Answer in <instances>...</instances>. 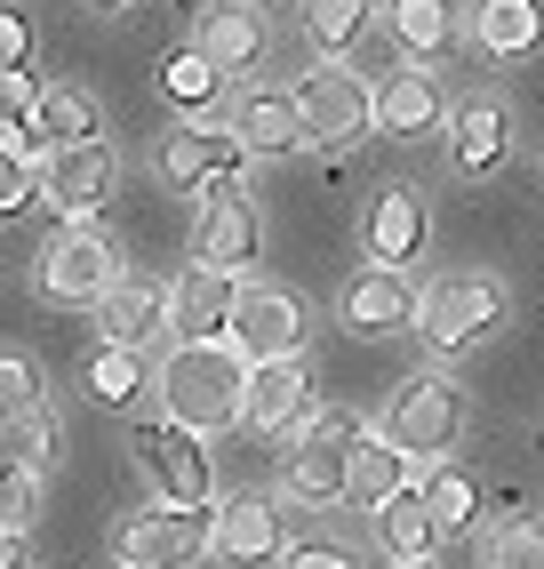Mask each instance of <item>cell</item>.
Returning a JSON list of instances; mask_svg holds the SVG:
<instances>
[{
	"instance_id": "13",
	"label": "cell",
	"mask_w": 544,
	"mask_h": 569,
	"mask_svg": "<svg viewBox=\"0 0 544 569\" xmlns=\"http://www.w3.org/2000/svg\"><path fill=\"white\" fill-rule=\"evenodd\" d=\"M241 161H249V137L241 129H169V144H161V177L169 184H224V177H241Z\"/></svg>"
},
{
	"instance_id": "10",
	"label": "cell",
	"mask_w": 544,
	"mask_h": 569,
	"mask_svg": "<svg viewBox=\"0 0 544 569\" xmlns=\"http://www.w3.org/2000/svg\"><path fill=\"white\" fill-rule=\"evenodd\" d=\"M232 313H241V273H216V264L192 257V273L169 281V337H184V346L232 337Z\"/></svg>"
},
{
	"instance_id": "36",
	"label": "cell",
	"mask_w": 544,
	"mask_h": 569,
	"mask_svg": "<svg viewBox=\"0 0 544 569\" xmlns=\"http://www.w3.org/2000/svg\"><path fill=\"white\" fill-rule=\"evenodd\" d=\"M281 569H353V553L329 546V538H296V546L281 553Z\"/></svg>"
},
{
	"instance_id": "23",
	"label": "cell",
	"mask_w": 544,
	"mask_h": 569,
	"mask_svg": "<svg viewBox=\"0 0 544 569\" xmlns=\"http://www.w3.org/2000/svg\"><path fill=\"white\" fill-rule=\"evenodd\" d=\"M161 377H152V361H144V346H104L89 353V401H104V409H137Z\"/></svg>"
},
{
	"instance_id": "28",
	"label": "cell",
	"mask_w": 544,
	"mask_h": 569,
	"mask_svg": "<svg viewBox=\"0 0 544 569\" xmlns=\"http://www.w3.org/2000/svg\"><path fill=\"white\" fill-rule=\"evenodd\" d=\"M304 32L321 57H344L369 32V0H304Z\"/></svg>"
},
{
	"instance_id": "21",
	"label": "cell",
	"mask_w": 544,
	"mask_h": 569,
	"mask_svg": "<svg viewBox=\"0 0 544 569\" xmlns=\"http://www.w3.org/2000/svg\"><path fill=\"white\" fill-rule=\"evenodd\" d=\"M192 49H209L224 72H249L264 57V17L249 9V0H216V9H201V32H192Z\"/></svg>"
},
{
	"instance_id": "12",
	"label": "cell",
	"mask_w": 544,
	"mask_h": 569,
	"mask_svg": "<svg viewBox=\"0 0 544 569\" xmlns=\"http://www.w3.org/2000/svg\"><path fill=\"white\" fill-rule=\"evenodd\" d=\"M41 177H49V209H57L64 224H89L97 201L112 193V144H104V137H89V144H57V153L41 161Z\"/></svg>"
},
{
	"instance_id": "3",
	"label": "cell",
	"mask_w": 544,
	"mask_h": 569,
	"mask_svg": "<svg viewBox=\"0 0 544 569\" xmlns=\"http://www.w3.org/2000/svg\"><path fill=\"white\" fill-rule=\"evenodd\" d=\"M296 104H304V129H313L321 153H353V144L376 129V89L361 81V72H344V57H321L313 72H304Z\"/></svg>"
},
{
	"instance_id": "35",
	"label": "cell",
	"mask_w": 544,
	"mask_h": 569,
	"mask_svg": "<svg viewBox=\"0 0 544 569\" xmlns=\"http://www.w3.org/2000/svg\"><path fill=\"white\" fill-rule=\"evenodd\" d=\"M0 401H9V409H41V369H32L24 353L0 361Z\"/></svg>"
},
{
	"instance_id": "4",
	"label": "cell",
	"mask_w": 544,
	"mask_h": 569,
	"mask_svg": "<svg viewBox=\"0 0 544 569\" xmlns=\"http://www.w3.org/2000/svg\"><path fill=\"white\" fill-rule=\"evenodd\" d=\"M216 553V506H177L152 498L129 529H121V561L129 569H192Z\"/></svg>"
},
{
	"instance_id": "17",
	"label": "cell",
	"mask_w": 544,
	"mask_h": 569,
	"mask_svg": "<svg viewBox=\"0 0 544 569\" xmlns=\"http://www.w3.org/2000/svg\"><path fill=\"white\" fill-rule=\"evenodd\" d=\"M424 233H433V217H424L416 184H384L369 201V264H416Z\"/></svg>"
},
{
	"instance_id": "24",
	"label": "cell",
	"mask_w": 544,
	"mask_h": 569,
	"mask_svg": "<svg viewBox=\"0 0 544 569\" xmlns=\"http://www.w3.org/2000/svg\"><path fill=\"white\" fill-rule=\"evenodd\" d=\"M376 546L393 553V561H433L441 521H433V506H424V489H401V498L376 506Z\"/></svg>"
},
{
	"instance_id": "25",
	"label": "cell",
	"mask_w": 544,
	"mask_h": 569,
	"mask_svg": "<svg viewBox=\"0 0 544 569\" xmlns=\"http://www.w3.org/2000/svg\"><path fill=\"white\" fill-rule=\"evenodd\" d=\"M97 329L112 337V346H144L152 329H169V289H152V281H121L97 306Z\"/></svg>"
},
{
	"instance_id": "40",
	"label": "cell",
	"mask_w": 544,
	"mask_h": 569,
	"mask_svg": "<svg viewBox=\"0 0 544 569\" xmlns=\"http://www.w3.org/2000/svg\"><path fill=\"white\" fill-rule=\"evenodd\" d=\"M121 569H129V561H121Z\"/></svg>"
},
{
	"instance_id": "8",
	"label": "cell",
	"mask_w": 544,
	"mask_h": 569,
	"mask_svg": "<svg viewBox=\"0 0 544 569\" xmlns=\"http://www.w3.org/2000/svg\"><path fill=\"white\" fill-rule=\"evenodd\" d=\"M369 426L361 417H304L296 426V458H289V489L304 506H336L344 498V473H353V441Z\"/></svg>"
},
{
	"instance_id": "15",
	"label": "cell",
	"mask_w": 544,
	"mask_h": 569,
	"mask_svg": "<svg viewBox=\"0 0 544 569\" xmlns=\"http://www.w3.org/2000/svg\"><path fill=\"white\" fill-rule=\"evenodd\" d=\"M304 417H313V369H304V353L256 361V377H249V426L264 441H281V433L304 426Z\"/></svg>"
},
{
	"instance_id": "19",
	"label": "cell",
	"mask_w": 544,
	"mask_h": 569,
	"mask_svg": "<svg viewBox=\"0 0 544 569\" xmlns=\"http://www.w3.org/2000/svg\"><path fill=\"white\" fill-rule=\"evenodd\" d=\"M449 121V97H441V81H433V72H393V81H384L376 89V129L384 137H433Z\"/></svg>"
},
{
	"instance_id": "38",
	"label": "cell",
	"mask_w": 544,
	"mask_h": 569,
	"mask_svg": "<svg viewBox=\"0 0 544 569\" xmlns=\"http://www.w3.org/2000/svg\"><path fill=\"white\" fill-rule=\"evenodd\" d=\"M393 569H433V561H393Z\"/></svg>"
},
{
	"instance_id": "31",
	"label": "cell",
	"mask_w": 544,
	"mask_h": 569,
	"mask_svg": "<svg viewBox=\"0 0 544 569\" xmlns=\"http://www.w3.org/2000/svg\"><path fill=\"white\" fill-rule=\"evenodd\" d=\"M424 506H433L441 538H464V529H473V513H481V489H473V473L433 466V481H424Z\"/></svg>"
},
{
	"instance_id": "22",
	"label": "cell",
	"mask_w": 544,
	"mask_h": 569,
	"mask_svg": "<svg viewBox=\"0 0 544 569\" xmlns=\"http://www.w3.org/2000/svg\"><path fill=\"white\" fill-rule=\"evenodd\" d=\"M449 161L464 177H488L504 161V104L496 97H473V104H456L449 112Z\"/></svg>"
},
{
	"instance_id": "1",
	"label": "cell",
	"mask_w": 544,
	"mask_h": 569,
	"mask_svg": "<svg viewBox=\"0 0 544 569\" xmlns=\"http://www.w3.org/2000/svg\"><path fill=\"white\" fill-rule=\"evenodd\" d=\"M249 377L256 361L232 346V337H201V346H169L161 361V409L184 417L201 433H224V426H249Z\"/></svg>"
},
{
	"instance_id": "14",
	"label": "cell",
	"mask_w": 544,
	"mask_h": 569,
	"mask_svg": "<svg viewBox=\"0 0 544 569\" xmlns=\"http://www.w3.org/2000/svg\"><path fill=\"white\" fill-rule=\"evenodd\" d=\"M281 553H289V529H281V506H272V498H224L216 506V561L272 569Z\"/></svg>"
},
{
	"instance_id": "5",
	"label": "cell",
	"mask_w": 544,
	"mask_h": 569,
	"mask_svg": "<svg viewBox=\"0 0 544 569\" xmlns=\"http://www.w3.org/2000/svg\"><path fill=\"white\" fill-rule=\"evenodd\" d=\"M504 321V281L488 273H449L416 297V337L433 353H464V346H481V337Z\"/></svg>"
},
{
	"instance_id": "2",
	"label": "cell",
	"mask_w": 544,
	"mask_h": 569,
	"mask_svg": "<svg viewBox=\"0 0 544 569\" xmlns=\"http://www.w3.org/2000/svg\"><path fill=\"white\" fill-rule=\"evenodd\" d=\"M384 433H393L416 466H441L449 449L464 441V393L449 386L441 369L401 377V386H393V401H384Z\"/></svg>"
},
{
	"instance_id": "11",
	"label": "cell",
	"mask_w": 544,
	"mask_h": 569,
	"mask_svg": "<svg viewBox=\"0 0 544 569\" xmlns=\"http://www.w3.org/2000/svg\"><path fill=\"white\" fill-rule=\"evenodd\" d=\"M416 297H424V289H409L401 264H369V273L344 281L336 321L353 329V337H393V329H409V321H416Z\"/></svg>"
},
{
	"instance_id": "39",
	"label": "cell",
	"mask_w": 544,
	"mask_h": 569,
	"mask_svg": "<svg viewBox=\"0 0 544 569\" xmlns=\"http://www.w3.org/2000/svg\"><path fill=\"white\" fill-rule=\"evenodd\" d=\"M104 9H129V0H104Z\"/></svg>"
},
{
	"instance_id": "9",
	"label": "cell",
	"mask_w": 544,
	"mask_h": 569,
	"mask_svg": "<svg viewBox=\"0 0 544 569\" xmlns=\"http://www.w3.org/2000/svg\"><path fill=\"white\" fill-rule=\"evenodd\" d=\"M256 249H264V233H256V209H249V193L241 184H209V201H201V224H192V257L201 264H216V273H249L256 264Z\"/></svg>"
},
{
	"instance_id": "16",
	"label": "cell",
	"mask_w": 544,
	"mask_h": 569,
	"mask_svg": "<svg viewBox=\"0 0 544 569\" xmlns=\"http://www.w3.org/2000/svg\"><path fill=\"white\" fill-rule=\"evenodd\" d=\"M232 346L249 361H289L304 353V313L289 289H241V313H232Z\"/></svg>"
},
{
	"instance_id": "37",
	"label": "cell",
	"mask_w": 544,
	"mask_h": 569,
	"mask_svg": "<svg viewBox=\"0 0 544 569\" xmlns=\"http://www.w3.org/2000/svg\"><path fill=\"white\" fill-rule=\"evenodd\" d=\"M0 64H9V72L32 64V24H24L17 9H0Z\"/></svg>"
},
{
	"instance_id": "26",
	"label": "cell",
	"mask_w": 544,
	"mask_h": 569,
	"mask_svg": "<svg viewBox=\"0 0 544 569\" xmlns=\"http://www.w3.org/2000/svg\"><path fill=\"white\" fill-rule=\"evenodd\" d=\"M473 32H481L488 57H528L544 41V9H536V0H481Z\"/></svg>"
},
{
	"instance_id": "30",
	"label": "cell",
	"mask_w": 544,
	"mask_h": 569,
	"mask_svg": "<svg viewBox=\"0 0 544 569\" xmlns=\"http://www.w3.org/2000/svg\"><path fill=\"white\" fill-rule=\"evenodd\" d=\"M41 137L49 144H89V137H104V121H97V104L81 97V89H41Z\"/></svg>"
},
{
	"instance_id": "7",
	"label": "cell",
	"mask_w": 544,
	"mask_h": 569,
	"mask_svg": "<svg viewBox=\"0 0 544 569\" xmlns=\"http://www.w3.org/2000/svg\"><path fill=\"white\" fill-rule=\"evenodd\" d=\"M121 281L129 273H121V257H112V241L97 224H72V233L41 257V297L49 306H104Z\"/></svg>"
},
{
	"instance_id": "34",
	"label": "cell",
	"mask_w": 544,
	"mask_h": 569,
	"mask_svg": "<svg viewBox=\"0 0 544 569\" xmlns=\"http://www.w3.org/2000/svg\"><path fill=\"white\" fill-rule=\"evenodd\" d=\"M32 513H41L32 466H9V481H0V529H32Z\"/></svg>"
},
{
	"instance_id": "27",
	"label": "cell",
	"mask_w": 544,
	"mask_h": 569,
	"mask_svg": "<svg viewBox=\"0 0 544 569\" xmlns=\"http://www.w3.org/2000/svg\"><path fill=\"white\" fill-rule=\"evenodd\" d=\"M393 32H401V49L416 64H433L456 49V9L449 0H393Z\"/></svg>"
},
{
	"instance_id": "29",
	"label": "cell",
	"mask_w": 544,
	"mask_h": 569,
	"mask_svg": "<svg viewBox=\"0 0 544 569\" xmlns=\"http://www.w3.org/2000/svg\"><path fill=\"white\" fill-rule=\"evenodd\" d=\"M224 81H232V72H224L209 49H184V57H169V64H161V89H169L177 104H192V112L216 104V97H224Z\"/></svg>"
},
{
	"instance_id": "20",
	"label": "cell",
	"mask_w": 544,
	"mask_h": 569,
	"mask_svg": "<svg viewBox=\"0 0 544 569\" xmlns=\"http://www.w3.org/2000/svg\"><path fill=\"white\" fill-rule=\"evenodd\" d=\"M409 449L393 441V433H361L353 441V473H344V498H353V506H384V498H401V489H409Z\"/></svg>"
},
{
	"instance_id": "18",
	"label": "cell",
	"mask_w": 544,
	"mask_h": 569,
	"mask_svg": "<svg viewBox=\"0 0 544 569\" xmlns=\"http://www.w3.org/2000/svg\"><path fill=\"white\" fill-rule=\"evenodd\" d=\"M232 129L249 137V153H289V144H313L296 89H241V104H232Z\"/></svg>"
},
{
	"instance_id": "6",
	"label": "cell",
	"mask_w": 544,
	"mask_h": 569,
	"mask_svg": "<svg viewBox=\"0 0 544 569\" xmlns=\"http://www.w3.org/2000/svg\"><path fill=\"white\" fill-rule=\"evenodd\" d=\"M137 466H144V481H152V498H177V506H209V498H216L209 433H201V426H184V417L137 426Z\"/></svg>"
},
{
	"instance_id": "33",
	"label": "cell",
	"mask_w": 544,
	"mask_h": 569,
	"mask_svg": "<svg viewBox=\"0 0 544 569\" xmlns=\"http://www.w3.org/2000/svg\"><path fill=\"white\" fill-rule=\"evenodd\" d=\"M488 569H544V521H504L488 538Z\"/></svg>"
},
{
	"instance_id": "32",
	"label": "cell",
	"mask_w": 544,
	"mask_h": 569,
	"mask_svg": "<svg viewBox=\"0 0 544 569\" xmlns=\"http://www.w3.org/2000/svg\"><path fill=\"white\" fill-rule=\"evenodd\" d=\"M0 449H9V466H32V473H41V466L57 458V417H49V409H9V441H0Z\"/></svg>"
}]
</instances>
